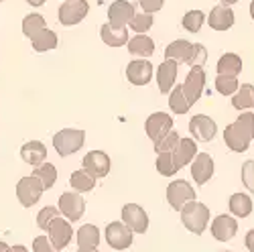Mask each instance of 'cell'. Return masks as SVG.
Returning a JSON list of instances; mask_svg holds the SVG:
<instances>
[{"mask_svg": "<svg viewBox=\"0 0 254 252\" xmlns=\"http://www.w3.org/2000/svg\"><path fill=\"white\" fill-rule=\"evenodd\" d=\"M254 138V114L252 112H242L236 122L226 126L224 130V142L230 151L234 153H244Z\"/></svg>", "mask_w": 254, "mask_h": 252, "instance_id": "6da1fadb", "label": "cell"}, {"mask_svg": "<svg viewBox=\"0 0 254 252\" xmlns=\"http://www.w3.org/2000/svg\"><path fill=\"white\" fill-rule=\"evenodd\" d=\"M181 222L183 226L193 234H203L209 224V207L205 203H199L197 199L189 201L181 209Z\"/></svg>", "mask_w": 254, "mask_h": 252, "instance_id": "7a4b0ae2", "label": "cell"}, {"mask_svg": "<svg viewBox=\"0 0 254 252\" xmlns=\"http://www.w3.org/2000/svg\"><path fill=\"white\" fill-rule=\"evenodd\" d=\"M83 140H86V132L81 128H63L53 136V146L59 157H69L81 149Z\"/></svg>", "mask_w": 254, "mask_h": 252, "instance_id": "3957f363", "label": "cell"}, {"mask_svg": "<svg viewBox=\"0 0 254 252\" xmlns=\"http://www.w3.org/2000/svg\"><path fill=\"white\" fill-rule=\"evenodd\" d=\"M43 191H45V185L37 175L23 177L16 183V197H18V201L23 207L35 205L41 199V195H43Z\"/></svg>", "mask_w": 254, "mask_h": 252, "instance_id": "277c9868", "label": "cell"}, {"mask_svg": "<svg viewBox=\"0 0 254 252\" xmlns=\"http://www.w3.org/2000/svg\"><path fill=\"white\" fill-rule=\"evenodd\" d=\"M88 12H90V4L86 0H65L57 10V18L63 27H73L81 23L88 16Z\"/></svg>", "mask_w": 254, "mask_h": 252, "instance_id": "5b68a950", "label": "cell"}, {"mask_svg": "<svg viewBox=\"0 0 254 252\" xmlns=\"http://www.w3.org/2000/svg\"><path fill=\"white\" fill-rule=\"evenodd\" d=\"M195 199V191H193V187H191V183L189 181H185V179H177V181H173V183H169V187H167V201H169V205H171L173 209H183V205L185 203H189V201H193Z\"/></svg>", "mask_w": 254, "mask_h": 252, "instance_id": "8992f818", "label": "cell"}, {"mask_svg": "<svg viewBox=\"0 0 254 252\" xmlns=\"http://www.w3.org/2000/svg\"><path fill=\"white\" fill-rule=\"evenodd\" d=\"M106 242L114 250H126L132 246V230L124 222H110L106 226Z\"/></svg>", "mask_w": 254, "mask_h": 252, "instance_id": "52a82bcc", "label": "cell"}, {"mask_svg": "<svg viewBox=\"0 0 254 252\" xmlns=\"http://www.w3.org/2000/svg\"><path fill=\"white\" fill-rule=\"evenodd\" d=\"M203 88H205V71H203V65H193L189 69L185 81H183V92L189 100V104H193L201 98L203 94Z\"/></svg>", "mask_w": 254, "mask_h": 252, "instance_id": "ba28073f", "label": "cell"}, {"mask_svg": "<svg viewBox=\"0 0 254 252\" xmlns=\"http://www.w3.org/2000/svg\"><path fill=\"white\" fill-rule=\"evenodd\" d=\"M144 128H146V134H149V138L153 142H159L163 136H167L173 130V118L165 112H155L146 118Z\"/></svg>", "mask_w": 254, "mask_h": 252, "instance_id": "9c48e42d", "label": "cell"}, {"mask_svg": "<svg viewBox=\"0 0 254 252\" xmlns=\"http://www.w3.org/2000/svg\"><path fill=\"white\" fill-rule=\"evenodd\" d=\"M122 222L136 234H144L149 230V216L136 203H126L122 207Z\"/></svg>", "mask_w": 254, "mask_h": 252, "instance_id": "30bf717a", "label": "cell"}, {"mask_svg": "<svg viewBox=\"0 0 254 252\" xmlns=\"http://www.w3.org/2000/svg\"><path fill=\"white\" fill-rule=\"evenodd\" d=\"M59 209L69 222H77L86 212V199L79 195V191H67L59 197Z\"/></svg>", "mask_w": 254, "mask_h": 252, "instance_id": "8fae6325", "label": "cell"}, {"mask_svg": "<svg viewBox=\"0 0 254 252\" xmlns=\"http://www.w3.org/2000/svg\"><path fill=\"white\" fill-rule=\"evenodd\" d=\"M81 169L88 171L96 179H102V177H106L110 173V157L104 151H92V153H88L86 157H83Z\"/></svg>", "mask_w": 254, "mask_h": 252, "instance_id": "7c38bea8", "label": "cell"}, {"mask_svg": "<svg viewBox=\"0 0 254 252\" xmlns=\"http://www.w3.org/2000/svg\"><path fill=\"white\" fill-rule=\"evenodd\" d=\"M189 132L193 134L195 140L209 142V140H214V136H216V132H218V126H216V122L211 120L209 116H205V114H195L191 120H189Z\"/></svg>", "mask_w": 254, "mask_h": 252, "instance_id": "4fadbf2b", "label": "cell"}, {"mask_svg": "<svg viewBox=\"0 0 254 252\" xmlns=\"http://www.w3.org/2000/svg\"><path fill=\"white\" fill-rule=\"evenodd\" d=\"M49 240L51 244L57 248V250H63L69 242H71V236H73V228L69 224V220H63V218H55L49 226Z\"/></svg>", "mask_w": 254, "mask_h": 252, "instance_id": "5bb4252c", "label": "cell"}, {"mask_svg": "<svg viewBox=\"0 0 254 252\" xmlns=\"http://www.w3.org/2000/svg\"><path fill=\"white\" fill-rule=\"evenodd\" d=\"M151 77H153V65L146 61V57L134 59L126 65V79H128L132 86H146V83L151 81Z\"/></svg>", "mask_w": 254, "mask_h": 252, "instance_id": "9a60e30c", "label": "cell"}, {"mask_svg": "<svg viewBox=\"0 0 254 252\" xmlns=\"http://www.w3.org/2000/svg\"><path fill=\"white\" fill-rule=\"evenodd\" d=\"M177 71H179V63L173 59H165L159 69H157V86L161 94H171L177 81Z\"/></svg>", "mask_w": 254, "mask_h": 252, "instance_id": "2e32d148", "label": "cell"}, {"mask_svg": "<svg viewBox=\"0 0 254 252\" xmlns=\"http://www.w3.org/2000/svg\"><path fill=\"white\" fill-rule=\"evenodd\" d=\"M134 4L128 0H116L108 8V18L114 27H128L130 20L134 18Z\"/></svg>", "mask_w": 254, "mask_h": 252, "instance_id": "e0dca14e", "label": "cell"}, {"mask_svg": "<svg viewBox=\"0 0 254 252\" xmlns=\"http://www.w3.org/2000/svg\"><path fill=\"white\" fill-rule=\"evenodd\" d=\"M238 232V222L232 218V216H218L214 218V222H211V236H214L216 240L220 242H228L236 236Z\"/></svg>", "mask_w": 254, "mask_h": 252, "instance_id": "ac0fdd59", "label": "cell"}, {"mask_svg": "<svg viewBox=\"0 0 254 252\" xmlns=\"http://www.w3.org/2000/svg\"><path fill=\"white\" fill-rule=\"evenodd\" d=\"M211 175H214V159L207 153H199L195 155L193 163H191V177L197 185H205Z\"/></svg>", "mask_w": 254, "mask_h": 252, "instance_id": "d6986e66", "label": "cell"}, {"mask_svg": "<svg viewBox=\"0 0 254 252\" xmlns=\"http://www.w3.org/2000/svg\"><path fill=\"white\" fill-rule=\"evenodd\" d=\"M207 23L214 31H228L232 25H234V10H232L228 4H218L211 8Z\"/></svg>", "mask_w": 254, "mask_h": 252, "instance_id": "ffe728a7", "label": "cell"}, {"mask_svg": "<svg viewBox=\"0 0 254 252\" xmlns=\"http://www.w3.org/2000/svg\"><path fill=\"white\" fill-rule=\"evenodd\" d=\"M100 37L108 47H124L128 43V29L114 27L112 23H106L100 27Z\"/></svg>", "mask_w": 254, "mask_h": 252, "instance_id": "44dd1931", "label": "cell"}, {"mask_svg": "<svg viewBox=\"0 0 254 252\" xmlns=\"http://www.w3.org/2000/svg\"><path fill=\"white\" fill-rule=\"evenodd\" d=\"M20 157H23L25 163L39 167L47 161V146L41 140H29L23 144V149H20Z\"/></svg>", "mask_w": 254, "mask_h": 252, "instance_id": "7402d4cb", "label": "cell"}, {"mask_svg": "<svg viewBox=\"0 0 254 252\" xmlns=\"http://www.w3.org/2000/svg\"><path fill=\"white\" fill-rule=\"evenodd\" d=\"M195 155H197L195 138H181L179 144L175 146V151H173V159H175L177 169H183L185 165L193 163V157Z\"/></svg>", "mask_w": 254, "mask_h": 252, "instance_id": "603a6c76", "label": "cell"}, {"mask_svg": "<svg viewBox=\"0 0 254 252\" xmlns=\"http://www.w3.org/2000/svg\"><path fill=\"white\" fill-rule=\"evenodd\" d=\"M100 244V230L94 224H86L77 230V248L79 250H94Z\"/></svg>", "mask_w": 254, "mask_h": 252, "instance_id": "cb8c5ba5", "label": "cell"}, {"mask_svg": "<svg viewBox=\"0 0 254 252\" xmlns=\"http://www.w3.org/2000/svg\"><path fill=\"white\" fill-rule=\"evenodd\" d=\"M128 51L132 55H138V57H151L155 53V41L151 37H146L144 33H138L136 37L128 39Z\"/></svg>", "mask_w": 254, "mask_h": 252, "instance_id": "d4e9b609", "label": "cell"}, {"mask_svg": "<svg viewBox=\"0 0 254 252\" xmlns=\"http://www.w3.org/2000/svg\"><path fill=\"white\" fill-rule=\"evenodd\" d=\"M193 49V43H189L185 39H177L173 43H169L167 49H165V59H173L177 63H185L189 53Z\"/></svg>", "mask_w": 254, "mask_h": 252, "instance_id": "484cf974", "label": "cell"}, {"mask_svg": "<svg viewBox=\"0 0 254 252\" xmlns=\"http://www.w3.org/2000/svg\"><path fill=\"white\" fill-rule=\"evenodd\" d=\"M232 106L240 112L254 108V86L252 83H242L238 88V92L232 96Z\"/></svg>", "mask_w": 254, "mask_h": 252, "instance_id": "4316f807", "label": "cell"}, {"mask_svg": "<svg viewBox=\"0 0 254 252\" xmlns=\"http://www.w3.org/2000/svg\"><path fill=\"white\" fill-rule=\"evenodd\" d=\"M31 45L37 53H45V51H51L57 47V35L51 31V29H43V31H39L33 39H31Z\"/></svg>", "mask_w": 254, "mask_h": 252, "instance_id": "83f0119b", "label": "cell"}, {"mask_svg": "<svg viewBox=\"0 0 254 252\" xmlns=\"http://www.w3.org/2000/svg\"><path fill=\"white\" fill-rule=\"evenodd\" d=\"M230 212L236 218H248L252 214V199L246 193H234L230 197Z\"/></svg>", "mask_w": 254, "mask_h": 252, "instance_id": "f1b7e54d", "label": "cell"}, {"mask_svg": "<svg viewBox=\"0 0 254 252\" xmlns=\"http://www.w3.org/2000/svg\"><path fill=\"white\" fill-rule=\"evenodd\" d=\"M169 108H171L175 114H187L189 108H191V104H189V100L183 92V83L171 90V96H169Z\"/></svg>", "mask_w": 254, "mask_h": 252, "instance_id": "f546056e", "label": "cell"}, {"mask_svg": "<svg viewBox=\"0 0 254 252\" xmlns=\"http://www.w3.org/2000/svg\"><path fill=\"white\" fill-rule=\"evenodd\" d=\"M242 71V59L236 53H226L218 61V73H228V75H238Z\"/></svg>", "mask_w": 254, "mask_h": 252, "instance_id": "4dcf8cb0", "label": "cell"}, {"mask_svg": "<svg viewBox=\"0 0 254 252\" xmlns=\"http://www.w3.org/2000/svg\"><path fill=\"white\" fill-rule=\"evenodd\" d=\"M71 187L79 193H86V191H92L94 185H96V177H92L88 171H73L71 173V179H69Z\"/></svg>", "mask_w": 254, "mask_h": 252, "instance_id": "1f68e13d", "label": "cell"}, {"mask_svg": "<svg viewBox=\"0 0 254 252\" xmlns=\"http://www.w3.org/2000/svg\"><path fill=\"white\" fill-rule=\"evenodd\" d=\"M240 88L238 83V75H228V73H218L216 77V90L222 96H234Z\"/></svg>", "mask_w": 254, "mask_h": 252, "instance_id": "d6a6232c", "label": "cell"}, {"mask_svg": "<svg viewBox=\"0 0 254 252\" xmlns=\"http://www.w3.org/2000/svg\"><path fill=\"white\" fill-rule=\"evenodd\" d=\"M45 27H47L45 18L41 16V14H37V12L27 14V16L23 18V33H25V37H27V39H33L39 31H43Z\"/></svg>", "mask_w": 254, "mask_h": 252, "instance_id": "836d02e7", "label": "cell"}, {"mask_svg": "<svg viewBox=\"0 0 254 252\" xmlns=\"http://www.w3.org/2000/svg\"><path fill=\"white\" fill-rule=\"evenodd\" d=\"M33 175H37L41 181H43L45 189H51V187L55 185V181H57V169H55V165H51V163H47V161H45L43 165L35 167Z\"/></svg>", "mask_w": 254, "mask_h": 252, "instance_id": "e575fe53", "label": "cell"}, {"mask_svg": "<svg viewBox=\"0 0 254 252\" xmlns=\"http://www.w3.org/2000/svg\"><path fill=\"white\" fill-rule=\"evenodd\" d=\"M157 171L163 177H173L179 171L177 165H175V159H173V153H159V157H157Z\"/></svg>", "mask_w": 254, "mask_h": 252, "instance_id": "d590c367", "label": "cell"}, {"mask_svg": "<svg viewBox=\"0 0 254 252\" xmlns=\"http://www.w3.org/2000/svg\"><path fill=\"white\" fill-rule=\"evenodd\" d=\"M205 20V14L201 10H189L185 16H183V29L189 31V33H197Z\"/></svg>", "mask_w": 254, "mask_h": 252, "instance_id": "8d00e7d4", "label": "cell"}, {"mask_svg": "<svg viewBox=\"0 0 254 252\" xmlns=\"http://www.w3.org/2000/svg\"><path fill=\"white\" fill-rule=\"evenodd\" d=\"M59 214H61V209L55 207V205H47V207H43V209L39 212V216H37V226H39L41 230H49L51 222H53Z\"/></svg>", "mask_w": 254, "mask_h": 252, "instance_id": "74e56055", "label": "cell"}, {"mask_svg": "<svg viewBox=\"0 0 254 252\" xmlns=\"http://www.w3.org/2000/svg\"><path fill=\"white\" fill-rule=\"evenodd\" d=\"M179 134L175 132V130H171L167 136H163L159 142H155V151H157V155L159 153H173L175 151V146L179 144Z\"/></svg>", "mask_w": 254, "mask_h": 252, "instance_id": "f35d334b", "label": "cell"}, {"mask_svg": "<svg viewBox=\"0 0 254 252\" xmlns=\"http://www.w3.org/2000/svg\"><path fill=\"white\" fill-rule=\"evenodd\" d=\"M153 27V14L151 12H142V14H134V18L130 20V29L136 33H146Z\"/></svg>", "mask_w": 254, "mask_h": 252, "instance_id": "ab89813d", "label": "cell"}, {"mask_svg": "<svg viewBox=\"0 0 254 252\" xmlns=\"http://www.w3.org/2000/svg\"><path fill=\"white\" fill-rule=\"evenodd\" d=\"M205 59H207V49L201 43H193V49H191V53H189L185 63L193 67V65H203Z\"/></svg>", "mask_w": 254, "mask_h": 252, "instance_id": "60d3db41", "label": "cell"}, {"mask_svg": "<svg viewBox=\"0 0 254 252\" xmlns=\"http://www.w3.org/2000/svg\"><path fill=\"white\" fill-rule=\"evenodd\" d=\"M242 183L250 193H254V161H246L242 165Z\"/></svg>", "mask_w": 254, "mask_h": 252, "instance_id": "b9f144b4", "label": "cell"}, {"mask_svg": "<svg viewBox=\"0 0 254 252\" xmlns=\"http://www.w3.org/2000/svg\"><path fill=\"white\" fill-rule=\"evenodd\" d=\"M33 252H59L47 236H37L33 240Z\"/></svg>", "mask_w": 254, "mask_h": 252, "instance_id": "7bdbcfd3", "label": "cell"}, {"mask_svg": "<svg viewBox=\"0 0 254 252\" xmlns=\"http://www.w3.org/2000/svg\"><path fill=\"white\" fill-rule=\"evenodd\" d=\"M138 4H140V8H142V12H157V10H161L163 8V4H165V0H138Z\"/></svg>", "mask_w": 254, "mask_h": 252, "instance_id": "ee69618b", "label": "cell"}, {"mask_svg": "<svg viewBox=\"0 0 254 252\" xmlns=\"http://www.w3.org/2000/svg\"><path fill=\"white\" fill-rule=\"evenodd\" d=\"M244 244H246V248H248L250 252H254V230H250V232L246 234V240H244Z\"/></svg>", "mask_w": 254, "mask_h": 252, "instance_id": "f6af8a7d", "label": "cell"}, {"mask_svg": "<svg viewBox=\"0 0 254 252\" xmlns=\"http://www.w3.org/2000/svg\"><path fill=\"white\" fill-rule=\"evenodd\" d=\"M6 252H29L25 246H20V244H16V246H10Z\"/></svg>", "mask_w": 254, "mask_h": 252, "instance_id": "bcb514c9", "label": "cell"}, {"mask_svg": "<svg viewBox=\"0 0 254 252\" xmlns=\"http://www.w3.org/2000/svg\"><path fill=\"white\" fill-rule=\"evenodd\" d=\"M27 2H29L31 6H43V4L47 2V0H27Z\"/></svg>", "mask_w": 254, "mask_h": 252, "instance_id": "7dc6e473", "label": "cell"}, {"mask_svg": "<svg viewBox=\"0 0 254 252\" xmlns=\"http://www.w3.org/2000/svg\"><path fill=\"white\" fill-rule=\"evenodd\" d=\"M220 2H222V4H228V6H232V4H236L238 0H220Z\"/></svg>", "mask_w": 254, "mask_h": 252, "instance_id": "c3c4849f", "label": "cell"}, {"mask_svg": "<svg viewBox=\"0 0 254 252\" xmlns=\"http://www.w3.org/2000/svg\"><path fill=\"white\" fill-rule=\"evenodd\" d=\"M8 248H10V246H8L6 242H0V252H6Z\"/></svg>", "mask_w": 254, "mask_h": 252, "instance_id": "681fc988", "label": "cell"}, {"mask_svg": "<svg viewBox=\"0 0 254 252\" xmlns=\"http://www.w3.org/2000/svg\"><path fill=\"white\" fill-rule=\"evenodd\" d=\"M250 16H252V20H254V0L250 2Z\"/></svg>", "mask_w": 254, "mask_h": 252, "instance_id": "f907efd6", "label": "cell"}, {"mask_svg": "<svg viewBox=\"0 0 254 252\" xmlns=\"http://www.w3.org/2000/svg\"><path fill=\"white\" fill-rule=\"evenodd\" d=\"M77 252H98V248H94V250H79L77 248Z\"/></svg>", "mask_w": 254, "mask_h": 252, "instance_id": "816d5d0a", "label": "cell"}, {"mask_svg": "<svg viewBox=\"0 0 254 252\" xmlns=\"http://www.w3.org/2000/svg\"><path fill=\"white\" fill-rule=\"evenodd\" d=\"M0 2H2V0H0Z\"/></svg>", "mask_w": 254, "mask_h": 252, "instance_id": "f5cc1de1", "label": "cell"}]
</instances>
